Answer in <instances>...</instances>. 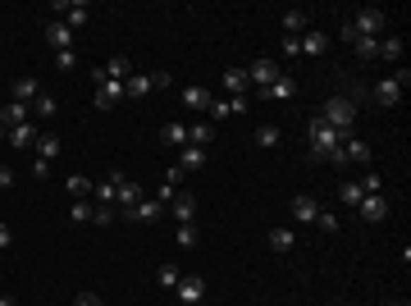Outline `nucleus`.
<instances>
[{"label":"nucleus","mask_w":411,"mask_h":306,"mask_svg":"<svg viewBox=\"0 0 411 306\" xmlns=\"http://www.w3.org/2000/svg\"><path fill=\"white\" fill-rule=\"evenodd\" d=\"M0 306H18V302H14V298H5V293H0Z\"/></svg>","instance_id":"603ef678"},{"label":"nucleus","mask_w":411,"mask_h":306,"mask_svg":"<svg viewBox=\"0 0 411 306\" xmlns=\"http://www.w3.org/2000/svg\"><path fill=\"white\" fill-rule=\"evenodd\" d=\"M279 142H283V128H279V123H261V128H256V147L261 151H274Z\"/></svg>","instance_id":"393cba45"},{"label":"nucleus","mask_w":411,"mask_h":306,"mask_svg":"<svg viewBox=\"0 0 411 306\" xmlns=\"http://www.w3.org/2000/svg\"><path fill=\"white\" fill-rule=\"evenodd\" d=\"M311 27V14L306 9H288V14H283V37H302Z\"/></svg>","instance_id":"412c9836"},{"label":"nucleus","mask_w":411,"mask_h":306,"mask_svg":"<svg viewBox=\"0 0 411 306\" xmlns=\"http://www.w3.org/2000/svg\"><path fill=\"white\" fill-rule=\"evenodd\" d=\"M28 114H32V105H23V101H9L5 110H0V128H18V123H28Z\"/></svg>","instance_id":"f3484780"},{"label":"nucleus","mask_w":411,"mask_h":306,"mask_svg":"<svg viewBox=\"0 0 411 306\" xmlns=\"http://www.w3.org/2000/svg\"><path fill=\"white\" fill-rule=\"evenodd\" d=\"M0 188H14V169L9 165H0Z\"/></svg>","instance_id":"3c124183"},{"label":"nucleus","mask_w":411,"mask_h":306,"mask_svg":"<svg viewBox=\"0 0 411 306\" xmlns=\"http://www.w3.org/2000/svg\"><path fill=\"white\" fill-rule=\"evenodd\" d=\"M9 243H14V228H9V224H0V252H5Z\"/></svg>","instance_id":"8fccbe9b"},{"label":"nucleus","mask_w":411,"mask_h":306,"mask_svg":"<svg viewBox=\"0 0 411 306\" xmlns=\"http://www.w3.org/2000/svg\"><path fill=\"white\" fill-rule=\"evenodd\" d=\"M64 151V142H60V133H37V156L46 160V165H51L55 156H60Z\"/></svg>","instance_id":"a211bd4d"},{"label":"nucleus","mask_w":411,"mask_h":306,"mask_svg":"<svg viewBox=\"0 0 411 306\" xmlns=\"http://www.w3.org/2000/svg\"><path fill=\"white\" fill-rule=\"evenodd\" d=\"M361 197H366V192H361L357 178H347V183L338 188V202H342V206H361Z\"/></svg>","instance_id":"72a5a7b5"},{"label":"nucleus","mask_w":411,"mask_h":306,"mask_svg":"<svg viewBox=\"0 0 411 306\" xmlns=\"http://www.w3.org/2000/svg\"><path fill=\"white\" fill-rule=\"evenodd\" d=\"M32 105H37V114H42V119H55V114H60V101H55L51 92H42V97H37Z\"/></svg>","instance_id":"4c0bfd02"},{"label":"nucleus","mask_w":411,"mask_h":306,"mask_svg":"<svg viewBox=\"0 0 411 306\" xmlns=\"http://www.w3.org/2000/svg\"><path fill=\"white\" fill-rule=\"evenodd\" d=\"M224 92H229V97H247V69H229L224 73Z\"/></svg>","instance_id":"a878e982"},{"label":"nucleus","mask_w":411,"mask_h":306,"mask_svg":"<svg viewBox=\"0 0 411 306\" xmlns=\"http://www.w3.org/2000/svg\"><path fill=\"white\" fill-rule=\"evenodd\" d=\"M279 73H283V69H279V64H274V60H251V64H247V87L266 92L270 82L279 78Z\"/></svg>","instance_id":"0eeeda50"},{"label":"nucleus","mask_w":411,"mask_h":306,"mask_svg":"<svg viewBox=\"0 0 411 306\" xmlns=\"http://www.w3.org/2000/svg\"><path fill=\"white\" fill-rule=\"evenodd\" d=\"M119 101H124V82L105 78L101 87H96V110H110V105H119Z\"/></svg>","instance_id":"dca6fc26"},{"label":"nucleus","mask_w":411,"mask_h":306,"mask_svg":"<svg viewBox=\"0 0 411 306\" xmlns=\"http://www.w3.org/2000/svg\"><path fill=\"white\" fill-rule=\"evenodd\" d=\"M160 215H165V206L155 202V197H142L133 210H124V219H133V224H155Z\"/></svg>","instance_id":"9b49d317"},{"label":"nucleus","mask_w":411,"mask_h":306,"mask_svg":"<svg viewBox=\"0 0 411 306\" xmlns=\"http://www.w3.org/2000/svg\"><path fill=\"white\" fill-rule=\"evenodd\" d=\"M64 188H68V192H73V197H83V202H87L96 183H92V178H83V174H68V178H64Z\"/></svg>","instance_id":"473e14b6"},{"label":"nucleus","mask_w":411,"mask_h":306,"mask_svg":"<svg viewBox=\"0 0 411 306\" xmlns=\"http://www.w3.org/2000/svg\"><path fill=\"white\" fill-rule=\"evenodd\" d=\"M352 51H357L361 60H375V55H379V37H357V42H352Z\"/></svg>","instance_id":"c9c22d12"},{"label":"nucleus","mask_w":411,"mask_h":306,"mask_svg":"<svg viewBox=\"0 0 411 306\" xmlns=\"http://www.w3.org/2000/svg\"><path fill=\"white\" fill-rule=\"evenodd\" d=\"M183 105H188V110H206V105H210V92L206 87H183Z\"/></svg>","instance_id":"7c9ffc66"},{"label":"nucleus","mask_w":411,"mask_h":306,"mask_svg":"<svg viewBox=\"0 0 411 306\" xmlns=\"http://www.w3.org/2000/svg\"><path fill=\"white\" fill-rule=\"evenodd\" d=\"M347 23H352V32H357V37H379V32L388 27V14L370 5V9H357V14H352Z\"/></svg>","instance_id":"20e7f679"},{"label":"nucleus","mask_w":411,"mask_h":306,"mask_svg":"<svg viewBox=\"0 0 411 306\" xmlns=\"http://www.w3.org/2000/svg\"><path fill=\"white\" fill-rule=\"evenodd\" d=\"M68 219H73V224H92V202H73Z\"/></svg>","instance_id":"79ce46f5"},{"label":"nucleus","mask_w":411,"mask_h":306,"mask_svg":"<svg viewBox=\"0 0 411 306\" xmlns=\"http://www.w3.org/2000/svg\"><path fill=\"white\" fill-rule=\"evenodd\" d=\"M142 197H146V188H142V183H133V178H124V183H119V197H114V206L133 210L137 202H142Z\"/></svg>","instance_id":"6ab92c4d"},{"label":"nucleus","mask_w":411,"mask_h":306,"mask_svg":"<svg viewBox=\"0 0 411 306\" xmlns=\"http://www.w3.org/2000/svg\"><path fill=\"white\" fill-rule=\"evenodd\" d=\"M155 87H169V73H133V78L124 82V97L142 101L146 92H155Z\"/></svg>","instance_id":"39448f33"},{"label":"nucleus","mask_w":411,"mask_h":306,"mask_svg":"<svg viewBox=\"0 0 411 306\" xmlns=\"http://www.w3.org/2000/svg\"><path fill=\"white\" fill-rule=\"evenodd\" d=\"M357 215L366 219V224H384V219H388V197L366 192V197H361V206H357Z\"/></svg>","instance_id":"6e6552de"},{"label":"nucleus","mask_w":411,"mask_h":306,"mask_svg":"<svg viewBox=\"0 0 411 306\" xmlns=\"http://www.w3.org/2000/svg\"><path fill=\"white\" fill-rule=\"evenodd\" d=\"M297 42H302V55H320V51L329 46V37L320 32V27H306V32H302Z\"/></svg>","instance_id":"b1692460"},{"label":"nucleus","mask_w":411,"mask_h":306,"mask_svg":"<svg viewBox=\"0 0 411 306\" xmlns=\"http://www.w3.org/2000/svg\"><path fill=\"white\" fill-rule=\"evenodd\" d=\"M292 97H297V78L292 73H279L266 92H256V101H292Z\"/></svg>","instance_id":"1a4fd4ad"},{"label":"nucleus","mask_w":411,"mask_h":306,"mask_svg":"<svg viewBox=\"0 0 411 306\" xmlns=\"http://www.w3.org/2000/svg\"><path fill=\"white\" fill-rule=\"evenodd\" d=\"M110 219H114V210H110V206H92V224H101V228H105Z\"/></svg>","instance_id":"a18cd8bd"},{"label":"nucleus","mask_w":411,"mask_h":306,"mask_svg":"<svg viewBox=\"0 0 411 306\" xmlns=\"http://www.w3.org/2000/svg\"><path fill=\"white\" fill-rule=\"evenodd\" d=\"M155 279H160V288H174L183 274H179V265H160V270H155Z\"/></svg>","instance_id":"a19ab883"},{"label":"nucleus","mask_w":411,"mask_h":306,"mask_svg":"<svg viewBox=\"0 0 411 306\" xmlns=\"http://www.w3.org/2000/svg\"><path fill=\"white\" fill-rule=\"evenodd\" d=\"M320 119H325L338 137H352V128H357V101L352 97H329L320 105Z\"/></svg>","instance_id":"f257e3e1"},{"label":"nucleus","mask_w":411,"mask_h":306,"mask_svg":"<svg viewBox=\"0 0 411 306\" xmlns=\"http://www.w3.org/2000/svg\"><path fill=\"white\" fill-rule=\"evenodd\" d=\"M316 224L325 228V233H338V215H334V210H320V215H316Z\"/></svg>","instance_id":"37998d69"},{"label":"nucleus","mask_w":411,"mask_h":306,"mask_svg":"<svg viewBox=\"0 0 411 306\" xmlns=\"http://www.w3.org/2000/svg\"><path fill=\"white\" fill-rule=\"evenodd\" d=\"M124 169H110V178H101V183L92 188V197H96V206H114V197H119V183H124Z\"/></svg>","instance_id":"9d476101"},{"label":"nucleus","mask_w":411,"mask_h":306,"mask_svg":"<svg viewBox=\"0 0 411 306\" xmlns=\"http://www.w3.org/2000/svg\"><path fill=\"white\" fill-rule=\"evenodd\" d=\"M292 243H297V238H292V228H270V247H274L279 256H288Z\"/></svg>","instance_id":"c756f323"},{"label":"nucleus","mask_w":411,"mask_h":306,"mask_svg":"<svg viewBox=\"0 0 411 306\" xmlns=\"http://www.w3.org/2000/svg\"><path fill=\"white\" fill-rule=\"evenodd\" d=\"M206 114H210V123H224V119H229V101H220V97H210V105H206Z\"/></svg>","instance_id":"58836bf2"},{"label":"nucleus","mask_w":411,"mask_h":306,"mask_svg":"<svg viewBox=\"0 0 411 306\" xmlns=\"http://www.w3.org/2000/svg\"><path fill=\"white\" fill-rule=\"evenodd\" d=\"M32 178H51V165H46V160H32Z\"/></svg>","instance_id":"09e8293b"},{"label":"nucleus","mask_w":411,"mask_h":306,"mask_svg":"<svg viewBox=\"0 0 411 306\" xmlns=\"http://www.w3.org/2000/svg\"><path fill=\"white\" fill-rule=\"evenodd\" d=\"M46 42H51L55 51H73V27H68L64 18H51V23H46Z\"/></svg>","instance_id":"4468645a"},{"label":"nucleus","mask_w":411,"mask_h":306,"mask_svg":"<svg viewBox=\"0 0 411 306\" xmlns=\"http://www.w3.org/2000/svg\"><path fill=\"white\" fill-rule=\"evenodd\" d=\"M105 78L129 82V78H133V60H129V55H114L110 64H101V69H96V82H105Z\"/></svg>","instance_id":"f8f14e48"},{"label":"nucleus","mask_w":411,"mask_h":306,"mask_svg":"<svg viewBox=\"0 0 411 306\" xmlns=\"http://www.w3.org/2000/svg\"><path fill=\"white\" fill-rule=\"evenodd\" d=\"M55 69H60V73H73L78 69V51H55Z\"/></svg>","instance_id":"ea45409f"},{"label":"nucleus","mask_w":411,"mask_h":306,"mask_svg":"<svg viewBox=\"0 0 411 306\" xmlns=\"http://www.w3.org/2000/svg\"><path fill=\"white\" fill-rule=\"evenodd\" d=\"M375 60H403V37H384Z\"/></svg>","instance_id":"f704fd0d"},{"label":"nucleus","mask_w":411,"mask_h":306,"mask_svg":"<svg viewBox=\"0 0 411 306\" xmlns=\"http://www.w3.org/2000/svg\"><path fill=\"white\" fill-rule=\"evenodd\" d=\"M55 9H60V14H64V23H68V27H83L87 18H92V9H87L83 0H78V5H55Z\"/></svg>","instance_id":"bb28decb"},{"label":"nucleus","mask_w":411,"mask_h":306,"mask_svg":"<svg viewBox=\"0 0 411 306\" xmlns=\"http://www.w3.org/2000/svg\"><path fill=\"white\" fill-rule=\"evenodd\" d=\"M73 306H105V302L96 298V293H78V298H73Z\"/></svg>","instance_id":"49530a36"},{"label":"nucleus","mask_w":411,"mask_h":306,"mask_svg":"<svg viewBox=\"0 0 411 306\" xmlns=\"http://www.w3.org/2000/svg\"><path fill=\"white\" fill-rule=\"evenodd\" d=\"M174 293H179L183 306H201L206 302V274H183V279L174 283Z\"/></svg>","instance_id":"423d86ee"},{"label":"nucleus","mask_w":411,"mask_h":306,"mask_svg":"<svg viewBox=\"0 0 411 306\" xmlns=\"http://www.w3.org/2000/svg\"><path fill=\"white\" fill-rule=\"evenodd\" d=\"M342 156H347V165H366V160H370V147L357 137V133H352V137H342Z\"/></svg>","instance_id":"aec40b11"},{"label":"nucleus","mask_w":411,"mask_h":306,"mask_svg":"<svg viewBox=\"0 0 411 306\" xmlns=\"http://www.w3.org/2000/svg\"><path fill=\"white\" fill-rule=\"evenodd\" d=\"M283 55H302V42H297V37H283Z\"/></svg>","instance_id":"de8ad7c7"},{"label":"nucleus","mask_w":411,"mask_h":306,"mask_svg":"<svg viewBox=\"0 0 411 306\" xmlns=\"http://www.w3.org/2000/svg\"><path fill=\"white\" fill-rule=\"evenodd\" d=\"M174 243L188 252V247H197L201 243V233H197V224H179V233H174Z\"/></svg>","instance_id":"e433bc0d"},{"label":"nucleus","mask_w":411,"mask_h":306,"mask_svg":"<svg viewBox=\"0 0 411 306\" xmlns=\"http://www.w3.org/2000/svg\"><path fill=\"white\" fill-rule=\"evenodd\" d=\"M165 210H169L179 224H192V219H197V197H192V192H174V202Z\"/></svg>","instance_id":"ddd939ff"},{"label":"nucleus","mask_w":411,"mask_h":306,"mask_svg":"<svg viewBox=\"0 0 411 306\" xmlns=\"http://www.w3.org/2000/svg\"><path fill=\"white\" fill-rule=\"evenodd\" d=\"M5 142H9V147H18V151L37 147V123L28 119V123H18V128H9V133H5Z\"/></svg>","instance_id":"2eb2a0df"},{"label":"nucleus","mask_w":411,"mask_h":306,"mask_svg":"<svg viewBox=\"0 0 411 306\" xmlns=\"http://www.w3.org/2000/svg\"><path fill=\"white\" fill-rule=\"evenodd\" d=\"M179 306H183V302H179Z\"/></svg>","instance_id":"5fc2aeb1"},{"label":"nucleus","mask_w":411,"mask_h":306,"mask_svg":"<svg viewBox=\"0 0 411 306\" xmlns=\"http://www.w3.org/2000/svg\"><path fill=\"white\" fill-rule=\"evenodd\" d=\"M361 192H384V174H366L361 178Z\"/></svg>","instance_id":"c03bdc74"},{"label":"nucleus","mask_w":411,"mask_h":306,"mask_svg":"<svg viewBox=\"0 0 411 306\" xmlns=\"http://www.w3.org/2000/svg\"><path fill=\"white\" fill-rule=\"evenodd\" d=\"M206 160H210V156H206V147H183V160H179V169H201Z\"/></svg>","instance_id":"2f4dec72"},{"label":"nucleus","mask_w":411,"mask_h":306,"mask_svg":"<svg viewBox=\"0 0 411 306\" xmlns=\"http://www.w3.org/2000/svg\"><path fill=\"white\" fill-rule=\"evenodd\" d=\"M292 215H297L302 224H316V215H320V202H316V197H292Z\"/></svg>","instance_id":"5701e85b"},{"label":"nucleus","mask_w":411,"mask_h":306,"mask_svg":"<svg viewBox=\"0 0 411 306\" xmlns=\"http://www.w3.org/2000/svg\"><path fill=\"white\" fill-rule=\"evenodd\" d=\"M388 306H407V302H388Z\"/></svg>","instance_id":"864d4df0"},{"label":"nucleus","mask_w":411,"mask_h":306,"mask_svg":"<svg viewBox=\"0 0 411 306\" xmlns=\"http://www.w3.org/2000/svg\"><path fill=\"white\" fill-rule=\"evenodd\" d=\"M37 97H42V87H37V78H18L14 87H9V101H23V105H32Z\"/></svg>","instance_id":"4be33fe9"},{"label":"nucleus","mask_w":411,"mask_h":306,"mask_svg":"<svg viewBox=\"0 0 411 306\" xmlns=\"http://www.w3.org/2000/svg\"><path fill=\"white\" fill-rule=\"evenodd\" d=\"M338 142H342V137H338L334 128H329L325 119H320V114L306 123V147H311V160H329V151H338Z\"/></svg>","instance_id":"f03ea898"},{"label":"nucleus","mask_w":411,"mask_h":306,"mask_svg":"<svg viewBox=\"0 0 411 306\" xmlns=\"http://www.w3.org/2000/svg\"><path fill=\"white\" fill-rule=\"evenodd\" d=\"M411 82V73L407 69H398L393 78H379L375 87H370V97H375V105H384V110H393L398 101H403V87Z\"/></svg>","instance_id":"7ed1b4c3"},{"label":"nucleus","mask_w":411,"mask_h":306,"mask_svg":"<svg viewBox=\"0 0 411 306\" xmlns=\"http://www.w3.org/2000/svg\"><path fill=\"white\" fill-rule=\"evenodd\" d=\"M160 142H165V147H188V123H165Z\"/></svg>","instance_id":"c85d7f7f"},{"label":"nucleus","mask_w":411,"mask_h":306,"mask_svg":"<svg viewBox=\"0 0 411 306\" xmlns=\"http://www.w3.org/2000/svg\"><path fill=\"white\" fill-rule=\"evenodd\" d=\"M215 142V123H188V147H210Z\"/></svg>","instance_id":"cd10ccee"}]
</instances>
